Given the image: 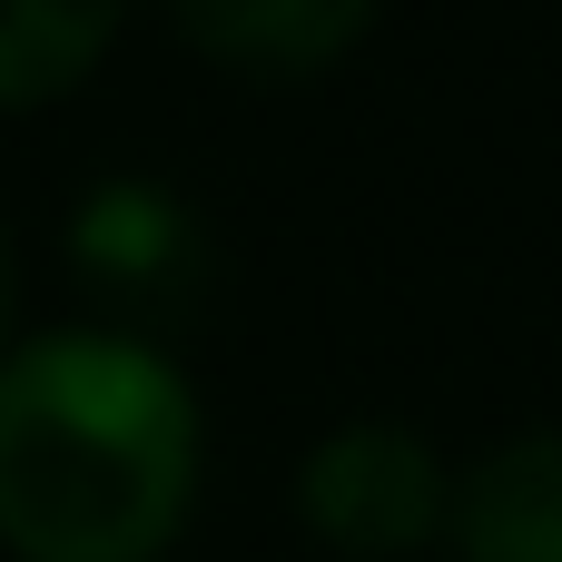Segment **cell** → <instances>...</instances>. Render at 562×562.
<instances>
[{"mask_svg":"<svg viewBox=\"0 0 562 562\" xmlns=\"http://www.w3.org/2000/svg\"><path fill=\"white\" fill-rule=\"evenodd\" d=\"M198 395L128 326L0 356V543L20 562H158L198 504Z\"/></svg>","mask_w":562,"mask_h":562,"instance_id":"cell-1","label":"cell"},{"mask_svg":"<svg viewBox=\"0 0 562 562\" xmlns=\"http://www.w3.org/2000/svg\"><path fill=\"white\" fill-rule=\"evenodd\" d=\"M454 562H562V425L504 435L454 484Z\"/></svg>","mask_w":562,"mask_h":562,"instance_id":"cell-4","label":"cell"},{"mask_svg":"<svg viewBox=\"0 0 562 562\" xmlns=\"http://www.w3.org/2000/svg\"><path fill=\"white\" fill-rule=\"evenodd\" d=\"M119 20L128 0H0V109L69 99L109 59Z\"/></svg>","mask_w":562,"mask_h":562,"instance_id":"cell-6","label":"cell"},{"mask_svg":"<svg viewBox=\"0 0 562 562\" xmlns=\"http://www.w3.org/2000/svg\"><path fill=\"white\" fill-rule=\"evenodd\" d=\"M375 10L385 0H168L188 49L237 79H316L375 30Z\"/></svg>","mask_w":562,"mask_h":562,"instance_id":"cell-5","label":"cell"},{"mask_svg":"<svg viewBox=\"0 0 562 562\" xmlns=\"http://www.w3.org/2000/svg\"><path fill=\"white\" fill-rule=\"evenodd\" d=\"M0 326H10V237H0Z\"/></svg>","mask_w":562,"mask_h":562,"instance_id":"cell-7","label":"cell"},{"mask_svg":"<svg viewBox=\"0 0 562 562\" xmlns=\"http://www.w3.org/2000/svg\"><path fill=\"white\" fill-rule=\"evenodd\" d=\"M69 257L119 306H188L207 286V267H217L207 217L178 188H158V178H99L69 207Z\"/></svg>","mask_w":562,"mask_h":562,"instance_id":"cell-3","label":"cell"},{"mask_svg":"<svg viewBox=\"0 0 562 562\" xmlns=\"http://www.w3.org/2000/svg\"><path fill=\"white\" fill-rule=\"evenodd\" d=\"M296 514L326 553L346 562H395V553H425L454 514V484L435 464V445L415 425H336L306 464H296Z\"/></svg>","mask_w":562,"mask_h":562,"instance_id":"cell-2","label":"cell"}]
</instances>
